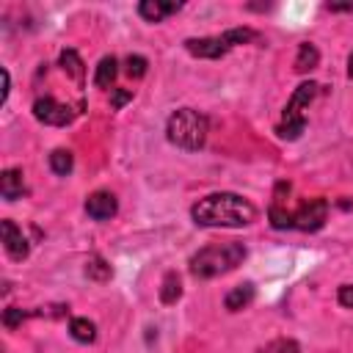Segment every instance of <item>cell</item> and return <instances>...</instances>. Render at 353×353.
I'll return each mask as SVG.
<instances>
[{
  "mask_svg": "<svg viewBox=\"0 0 353 353\" xmlns=\"http://www.w3.org/2000/svg\"><path fill=\"white\" fill-rule=\"evenodd\" d=\"M193 221L199 226H248L256 215L254 204L245 201L243 196L237 193H212V196H204L199 199V204H193L190 210Z\"/></svg>",
  "mask_w": 353,
  "mask_h": 353,
  "instance_id": "6da1fadb",
  "label": "cell"
},
{
  "mask_svg": "<svg viewBox=\"0 0 353 353\" xmlns=\"http://www.w3.org/2000/svg\"><path fill=\"white\" fill-rule=\"evenodd\" d=\"M243 259H245V245L229 240V243L207 245V248H201L199 254H193L190 270H193V276H199V279H212V276H221V273L234 270Z\"/></svg>",
  "mask_w": 353,
  "mask_h": 353,
  "instance_id": "7a4b0ae2",
  "label": "cell"
},
{
  "mask_svg": "<svg viewBox=\"0 0 353 353\" xmlns=\"http://www.w3.org/2000/svg\"><path fill=\"white\" fill-rule=\"evenodd\" d=\"M165 132H168V141L176 143L179 149L196 152L207 141V119L193 108H182V110L171 113Z\"/></svg>",
  "mask_w": 353,
  "mask_h": 353,
  "instance_id": "3957f363",
  "label": "cell"
},
{
  "mask_svg": "<svg viewBox=\"0 0 353 353\" xmlns=\"http://www.w3.org/2000/svg\"><path fill=\"white\" fill-rule=\"evenodd\" d=\"M314 94H317V85H314V83H301V85L295 88V94L290 97V102H287V108H284V119H281V124L276 127L279 138L295 141V138L303 132V127H306V110H309Z\"/></svg>",
  "mask_w": 353,
  "mask_h": 353,
  "instance_id": "277c9868",
  "label": "cell"
},
{
  "mask_svg": "<svg viewBox=\"0 0 353 353\" xmlns=\"http://www.w3.org/2000/svg\"><path fill=\"white\" fill-rule=\"evenodd\" d=\"M254 39H256V33H254L251 28H232V30H226V33H221V36L188 39L185 47H188V52L196 55V58H221V55H226L232 47L245 44V41H254Z\"/></svg>",
  "mask_w": 353,
  "mask_h": 353,
  "instance_id": "5b68a950",
  "label": "cell"
},
{
  "mask_svg": "<svg viewBox=\"0 0 353 353\" xmlns=\"http://www.w3.org/2000/svg\"><path fill=\"white\" fill-rule=\"evenodd\" d=\"M325 215H328L325 199H309V201H303L292 212V226L295 229H303V232H317L325 223Z\"/></svg>",
  "mask_w": 353,
  "mask_h": 353,
  "instance_id": "8992f818",
  "label": "cell"
},
{
  "mask_svg": "<svg viewBox=\"0 0 353 353\" xmlns=\"http://www.w3.org/2000/svg\"><path fill=\"white\" fill-rule=\"evenodd\" d=\"M33 116L44 124H52V127H66L72 119H74V110L63 102H55L52 97H41L33 102Z\"/></svg>",
  "mask_w": 353,
  "mask_h": 353,
  "instance_id": "52a82bcc",
  "label": "cell"
},
{
  "mask_svg": "<svg viewBox=\"0 0 353 353\" xmlns=\"http://www.w3.org/2000/svg\"><path fill=\"white\" fill-rule=\"evenodd\" d=\"M116 196L108 193V190H94L88 199H85V212L94 218V221H108L116 215Z\"/></svg>",
  "mask_w": 353,
  "mask_h": 353,
  "instance_id": "ba28073f",
  "label": "cell"
},
{
  "mask_svg": "<svg viewBox=\"0 0 353 353\" xmlns=\"http://www.w3.org/2000/svg\"><path fill=\"white\" fill-rule=\"evenodd\" d=\"M3 245H6V251H8L11 259H25L28 251H30L22 229L14 221H3Z\"/></svg>",
  "mask_w": 353,
  "mask_h": 353,
  "instance_id": "9c48e42d",
  "label": "cell"
},
{
  "mask_svg": "<svg viewBox=\"0 0 353 353\" xmlns=\"http://www.w3.org/2000/svg\"><path fill=\"white\" fill-rule=\"evenodd\" d=\"M182 8V3H163V0H143L141 6H138V14L143 17V19H149V22H160V19H165L168 14H176Z\"/></svg>",
  "mask_w": 353,
  "mask_h": 353,
  "instance_id": "30bf717a",
  "label": "cell"
},
{
  "mask_svg": "<svg viewBox=\"0 0 353 353\" xmlns=\"http://www.w3.org/2000/svg\"><path fill=\"white\" fill-rule=\"evenodd\" d=\"M22 190H25V185H22V171H17V168L3 171V176H0V193H3V199L14 201V199L22 196Z\"/></svg>",
  "mask_w": 353,
  "mask_h": 353,
  "instance_id": "8fae6325",
  "label": "cell"
},
{
  "mask_svg": "<svg viewBox=\"0 0 353 353\" xmlns=\"http://www.w3.org/2000/svg\"><path fill=\"white\" fill-rule=\"evenodd\" d=\"M116 72H119V63L113 55H105L99 63H97V72H94V83L99 88H110L113 80H116Z\"/></svg>",
  "mask_w": 353,
  "mask_h": 353,
  "instance_id": "7c38bea8",
  "label": "cell"
},
{
  "mask_svg": "<svg viewBox=\"0 0 353 353\" xmlns=\"http://www.w3.org/2000/svg\"><path fill=\"white\" fill-rule=\"evenodd\" d=\"M254 301V284H240V287H234L229 295H226V309L229 312H240V309H245L248 303Z\"/></svg>",
  "mask_w": 353,
  "mask_h": 353,
  "instance_id": "4fadbf2b",
  "label": "cell"
},
{
  "mask_svg": "<svg viewBox=\"0 0 353 353\" xmlns=\"http://www.w3.org/2000/svg\"><path fill=\"white\" fill-rule=\"evenodd\" d=\"M317 61H320L317 47L309 44V41H303V44L298 47V55H295V69H298V72H312V69L317 66Z\"/></svg>",
  "mask_w": 353,
  "mask_h": 353,
  "instance_id": "5bb4252c",
  "label": "cell"
},
{
  "mask_svg": "<svg viewBox=\"0 0 353 353\" xmlns=\"http://www.w3.org/2000/svg\"><path fill=\"white\" fill-rule=\"evenodd\" d=\"M69 334H72V339H77V342H94L97 328H94V323L85 320V317H74V320L69 323Z\"/></svg>",
  "mask_w": 353,
  "mask_h": 353,
  "instance_id": "9a60e30c",
  "label": "cell"
},
{
  "mask_svg": "<svg viewBox=\"0 0 353 353\" xmlns=\"http://www.w3.org/2000/svg\"><path fill=\"white\" fill-rule=\"evenodd\" d=\"M50 168H52L58 176H66V174L74 168V157H72V152H69V149H55V152L50 154Z\"/></svg>",
  "mask_w": 353,
  "mask_h": 353,
  "instance_id": "2e32d148",
  "label": "cell"
},
{
  "mask_svg": "<svg viewBox=\"0 0 353 353\" xmlns=\"http://www.w3.org/2000/svg\"><path fill=\"white\" fill-rule=\"evenodd\" d=\"M179 295H182V284H179V276L171 270V273H165V279H163L160 301H163V303H176Z\"/></svg>",
  "mask_w": 353,
  "mask_h": 353,
  "instance_id": "e0dca14e",
  "label": "cell"
},
{
  "mask_svg": "<svg viewBox=\"0 0 353 353\" xmlns=\"http://www.w3.org/2000/svg\"><path fill=\"white\" fill-rule=\"evenodd\" d=\"M61 66H63V72L66 74H72L77 83H83V61H80V55L74 52V50H63L61 52Z\"/></svg>",
  "mask_w": 353,
  "mask_h": 353,
  "instance_id": "ac0fdd59",
  "label": "cell"
},
{
  "mask_svg": "<svg viewBox=\"0 0 353 353\" xmlns=\"http://www.w3.org/2000/svg\"><path fill=\"white\" fill-rule=\"evenodd\" d=\"M85 276L94 279V281H108L110 279V265L102 259V256H91L85 262Z\"/></svg>",
  "mask_w": 353,
  "mask_h": 353,
  "instance_id": "d6986e66",
  "label": "cell"
},
{
  "mask_svg": "<svg viewBox=\"0 0 353 353\" xmlns=\"http://www.w3.org/2000/svg\"><path fill=\"white\" fill-rule=\"evenodd\" d=\"M146 66H149V63H146L143 55H130V58L124 61V72H127L130 77H135V80L146 74Z\"/></svg>",
  "mask_w": 353,
  "mask_h": 353,
  "instance_id": "ffe728a7",
  "label": "cell"
},
{
  "mask_svg": "<svg viewBox=\"0 0 353 353\" xmlns=\"http://www.w3.org/2000/svg\"><path fill=\"white\" fill-rule=\"evenodd\" d=\"M25 320V312L22 309H6V314H3V323H6V328H14V325H19Z\"/></svg>",
  "mask_w": 353,
  "mask_h": 353,
  "instance_id": "44dd1931",
  "label": "cell"
},
{
  "mask_svg": "<svg viewBox=\"0 0 353 353\" xmlns=\"http://www.w3.org/2000/svg\"><path fill=\"white\" fill-rule=\"evenodd\" d=\"M336 301H339L345 309H353V284H342L339 292H336Z\"/></svg>",
  "mask_w": 353,
  "mask_h": 353,
  "instance_id": "7402d4cb",
  "label": "cell"
},
{
  "mask_svg": "<svg viewBox=\"0 0 353 353\" xmlns=\"http://www.w3.org/2000/svg\"><path fill=\"white\" fill-rule=\"evenodd\" d=\"M130 99H132V91H124V88H119V91L110 94V105H113V108H121V105H127Z\"/></svg>",
  "mask_w": 353,
  "mask_h": 353,
  "instance_id": "603a6c76",
  "label": "cell"
},
{
  "mask_svg": "<svg viewBox=\"0 0 353 353\" xmlns=\"http://www.w3.org/2000/svg\"><path fill=\"white\" fill-rule=\"evenodd\" d=\"M347 77H353V52H350V58H347Z\"/></svg>",
  "mask_w": 353,
  "mask_h": 353,
  "instance_id": "cb8c5ba5",
  "label": "cell"
}]
</instances>
